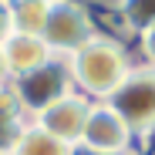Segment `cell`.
Listing matches in <instances>:
<instances>
[{"instance_id":"1","label":"cell","mask_w":155,"mask_h":155,"mask_svg":"<svg viewBox=\"0 0 155 155\" xmlns=\"http://www.w3.org/2000/svg\"><path fill=\"white\" fill-rule=\"evenodd\" d=\"M68 68L78 94H84L88 101H108L125 84V78L138 68V61L125 37L101 31L68 58Z\"/></svg>"},{"instance_id":"2","label":"cell","mask_w":155,"mask_h":155,"mask_svg":"<svg viewBox=\"0 0 155 155\" xmlns=\"http://www.w3.org/2000/svg\"><path fill=\"white\" fill-rule=\"evenodd\" d=\"M94 34H101V24L84 0H54V4H47L41 41L51 47L54 58H71Z\"/></svg>"},{"instance_id":"3","label":"cell","mask_w":155,"mask_h":155,"mask_svg":"<svg viewBox=\"0 0 155 155\" xmlns=\"http://www.w3.org/2000/svg\"><path fill=\"white\" fill-rule=\"evenodd\" d=\"M108 105L121 115V121L135 135V145L142 152L155 138V71L138 64L125 78V84L108 98Z\"/></svg>"},{"instance_id":"4","label":"cell","mask_w":155,"mask_h":155,"mask_svg":"<svg viewBox=\"0 0 155 155\" xmlns=\"http://www.w3.org/2000/svg\"><path fill=\"white\" fill-rule=\"evenodd\" d=\"M74 91V81H71V68H68V58H54L51 64L24 74V78H14L7 94L14 98V105L34 118L37 111H44L47 105H54L58 98L71 94Z\"/></svg>"},{"instance_id":"5","label":"cell","mask_w":155,"mask_h":155,"mask_svg":"<svg viewBox=\"0 0 155 155\" xmlns=\"http://www.w3.org/2000/svg\"><path fill=\"white\" fill-rule=\"evenodd\" d=\"M78 145L91 148V152H105V155H121V152H135L138 148L135 135L128 132V125L121 121V115L108 101H91Z\"/></svg>"},{"instance_id":"6","label":"cell","mask_w":155,"mask_h":155,"mask_svg":"<svg viewBox=\"0 0 155 155\" xmlns=\"http://www.w3.org/2000/svg\"><path fill=\"white\" fill-rule=\"evenodd\" d=\"M88 108H91V101L84 94H64L58 98L54 105H47L44 111H37L31 118V125H37L41 132H47L51 138H58L64 145H78V138H81V128H84V118H88Z\"/></svg>"},{"instance_id":"7","label":"cell","mask_w":155,"mask_h":155,"mask_svg":"<svg viewBox=\"0 0 155 155\" xmlns=\"http://www.w3.org/2000/svg\"><path fill=\"white\" fill-rule=\"evenodd\" d=\"M4 54H7V64H10L14 78H24V74H31V71L54 61L51 47L34 34H10L7 44H4Z\"/></svg>"},{"instance_id":"8","label":"cell","mask_w":155,"mask_h":155,"mask_svg":"<svg viewBox=\"0 0 155 155\" xmlns=\"http://www.w3.org/2000/svg\"><path fill=\"white\" fill-rule=\"evenodd\" d=\"M108 14L115 20L111 34L125 37V41H132L135 34L155 27V0H115V7Z\"/></svg>"},{"instance_id":"9","label":"cell","mask_w":155,"mask_h":155,"mask_svg":"<svg viewBox=\"0 0 155 155\" xmlns=\"http://www.w3.org/2000/svg\"><path fill=\"white\" fill-rule=\"evenodd\" d=\"M27 125H31V118L24 115L14 105V98L4 91V94H0V155H10L17 148L20 135L27 132Z\"/></svg>"},{"instance_id":"10","label":"cell","mask_w":155,"mask_h":155,"mask_svg":"<svg viewBox=\"0 0 155 155\" xmlns=\"http://www.w3.org/2000/svg\"><path fill=\"white\" fill-rule=\"evenodd\" d=\"M10 155H71V145L51 138L37 125H27V132L20 135V142H17V148Z\"/></svg>"},{"instance_id":"11","label":"cell","mask_w":155,"mask_h":155,"mask_svg":"<svg viewBox=\"0 0 155 155\" xmlns=\"http://www.w3.org/2000/svg\"><path fill=\"white\" fill-rule=\"evenodd\" d=\"M44 14H47V4H41V0H14L10 4L14 34H34V37H41Z\"/></svg>"},{"instance_id":"12","label":"cell","mask_w":155,"mask_h":155,"mask_svg":"<svg viewBox=\"0 0 155 155\" xmlns=\"http://www.w3.org/2000/svg\"><path fill=\"white\" fill-rule=\"evenodd\" d=\"M128 44H132V51H135V61H138L142 68H152V71H155V27L135 34Z\"/></svg>"},{"instance_id":"13","label":"cell","mask_w":155,"mask_h":155,"mask_svg":"<svg viewBox=\"0 0 155 155\" xmlns=\"http://www.w3.org/2000/svg\"><path fill=\"white\" fill-rule=\"evenodd\" d=\"M14 34V17H10V4H0V47L7 44V37Z\"/></svg>"},{"instance_id":"14","label":"cell","mask_w":155,"mask_h":155,"mask_svg":"<svg viewBox=\"0 0 155 155\" xmlns=\"http://www.w3.org/2000/svg\"><path fill=\"white\" fill-rule=\"evenodd\" d=\"M14 81V74H10V64H7V54H4V47H0V91H7Z\"/></svg>"},{"instance_id":"15","label":"cell","mask_w":155,"mask_h":155,"mask_svg":"<svg viewBox=\"0 0 155 155\" xmlns=\"http://www.w3.org/2000/svg\"><path fill=\"white\" fill-rule=\"evenodd\" d=\"M71 155H105V152H91V148H81V145H74V148H71ZM121 155H142V152L135 148V152H121Z\"/></svg>"},{"instance_id":"16","label":"cell","mask_w":155,"mask_h":155,"mask_svg":"<svg viewBox=\"0 0 155 155\" xmlns=\"http://www.w3.org/2000/svg\"><path fill=\"white\" fill-rule=\"evenodd\" d=\"M84 4H88L91 10H94V4H101V7H105V10H111V7H115V0H84Z\"/></svg>"},{"instance_id":"17","label":"cell","mask_w":155,"mask_h":155,"mask_svg":"<svg viewBox=\"0 0 155 155\" xmlns=\"http://www.w3.org/2000/svg\"><path fill=\"white\" fill-rule=\"evenodd\" d=\"M142 155H155V138H152V142H148V145L142 148Z\"/></svg>"},{"instance_id":"18","label":"cell","mask_w":155,"mask_h":155,"mask_svg":"<svg viewBox=\"0 0 155 155\" xmlns=\"http://www.w3.org/2000/svg\"><path fill=\"white\" fill-rule=\"evenodd\" d=\"M0 4H14V0H0Z\"/></svg>"},{"instance_id":"19","label":"cell","mask_w":155,"mask_h":155,"mask_svg":"<svg viewBox=\"0 0 155 155\" xmlns=\"http://www.w3.org/2000/svg\"><path fill=\"white\" fill-rule=\"evenodd\" d=\"M41 4H54V0H41Z\"/></svg>"},{"instance_id":"20","label":"cell","mask_w":155,"mask_h":155,"mask_svg":"<svg viewBox=\"0 0 155 155\" xmlns=\"http://www.w3.org/2000/svg\"><path fill=\"white\" fill-rule=\"evenodd\" d=\"M0 94H4V91H0Z\"/></svg>"}]
</instances>
